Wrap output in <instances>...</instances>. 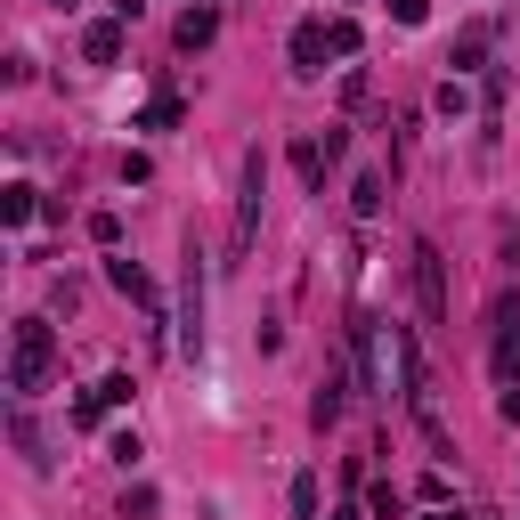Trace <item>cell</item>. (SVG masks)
Instances as JSON below:
<instances>
[{"label": "cell", "instance_id": "obj_1", "mask_svg": "<svg viewBox=\"0 0 520 520\" xmlns=\"http://www.w3.org/2000/svg\"><path fill=\"white\" fill-rule=\"evenodd\" d=\"M49 325L41 317H17V358H9V390H17V407L33 399V390H49Z\"/></svg>", "mask_w": 520, "mask_h": 520}, {"label": "cell", "instance_id": "obj_2", "mask_svg": "<svg viewBox=\"0 0 520 520\" xmlns=\"http://www.w3.org/2000/svg\"><path fill=\"white\" fill-rule=\"evenodd\" d=\"M179 358H204V244L187 236V301H179Z\"/></svg>", "mask_w": 520, "mask_h": 520}, {"label": "cell", "instance_id": "obj_3", "mask_svg": "<svg viewBox=\"0 0 520 520\" xmlns=\"http://www.w3.org/2000/svg\"><path fill=\"white\" fill-rule=\"evenodd\" d=\"M415 293H423V325L447 334V260H439V244H415Z\"/></svg>", "mask_w": 520, "mask_h": 520}, {"label": "cell", "instance_id": "obj_4", "mask_svg": "<svg viewBox=\"0 0 520 520\" xmlns=\"http://www.w3.org/2000/svg\"><path fill=\"white\" fill-rule=\"evenodd\" d=\"M260 195H269V163L252 147L244 155V195H236V252H252V236H260Z\"/></svg>", "mask_w": 520, "mask_h": 520}, {"label": "cell", "instance_id": "obj_5", "mask_svg": "<svg viewBox=\"0 0 520 520\" xmlns=\"http://www.w3.org/2000/svg\"><path fill=\"white\" fill-rule=\"evenodd\" d=\"M325 57H334L325 25H301V33H293V74H301V82H317V74H325Z\"/></svg>", "mask_w": 520, "mask_h": 520}, {"label": "cell", "instance_id": "obj_6", "mask_svg": "<svg viewBox=\"0 0 520 520\" xmlns=\"http://www.w3.org/2000/svg\"><path fill=\"white\" fill-rule=\"evenodd\" d=\"M496 382H504V390L520 382V309H512V301H504V325H496Z\"/></svg>", "mask_w": 520, "mask_h": 520}, {"label": "cell", "instance_id": "obj_7", "mask_svg": "<svg viewBox=\"0 0 520 520\" xmlns=\"http://www.w3.org/2000/svg\"><path fill=\"white\" fill-rule=\"evenodd\" d=\"M293 171L309 187H325V171H334V147H325V130H309V139H293Z\"/></svg>", "mask_w": 520, "mask_h": 520}, {"label": "cell", "instance_id": "obj_8", "mask_svg": "<svg viewBox=\"0 0 520 520\" xmlns=\"http://www.w3.org/2000/svg\"><path fill=\"white\" fill-rule=\"evenodd\" d=\"M399 382H407V399H415V407H431V374H423V350H415V334H399Z\"/></svg>", "mask_w": 520, "mask_h": 520}, {"label": "cell", "instance_id": "obj_9", "mask_svg": "<svg viewBox=\"0 0 520 520\" xmlns=\"http://www.w3.org/2000/svg\"><path fill=\"white\" fill-rule=\"evenodd\" d=\"M106 277H114V293H130V301H139V309H155V285H147V269H130V260H122V252L106 260Z\"/></svg>", "mask_w": 520, "mask_h": 520}, {"label": "cell", "instance_id": "obj_10", "mask_svg": "<svg viewBox=\"0 0 520 520\" xmlns=\"http://www.w3.org/2000/svg\"><path fill=\"white\" fill-rule=\"evenodd\" d=\"M82 57H90V65H114V57H122V25H90V33H82Z\"/></svg>", "mask_w": 520, "mask_h": 520}, {"label": "cell", "instance_id": "obj_11", "mask_svg": "<svg viewBox=\"0 0 520 520\" xmlns=\"http://www.w3.org/2000/svg\"><path fill=\"white\" fill-rule=\"evenodd\" d=\"M212 33H220L212 9H187V17H179V49H212Z\"/></svg>", "mask_w": 520, "mask_h": 520}, {"label": "cell", "instance_id": "obj_12", "mask_svg": "<svg viewBox=\"0 0 520 520\" xmlns=\"http://www.w3.org/2000/svg\"><path fill=\"white\" fill-rule=\"evenodd\" d=\"M334 415H342V382H334V374H325V390H317V399H309V423H317V431H334Z\"/></svg>", "mask_w": 520, "mask_h": 520}, {"label": "cell", "instance_id": "obj_13", "mask_svg": "<svg viewBox=\"0 0 520 520\" xmlns=\"http://www.w3.org/2000/svg\"><path fill=\"white\" fill-rule=\"evenodd\" d=\"M33 212H41V204H33V187H25V179H17L9 195H0V220H9V228H25Z\"/></svg>", "mask_w": 520, "mask_h": 520}, {"label": "cell", "instance_id": "obj_14", "mask_svg": "<svg viewBox=\"0 0 520 520\" xmlns=\"http://www.w3.org/2000/svg\"><path fill=\"white\" fill-rule=\"evenodd\" d=\"M350 204H358V220H374V212H382V171H358V187H350Z\"/></svg>", "mask_w": 520, "mask_h": 520}, {"label": "cell", "instance_id": "obj_15", "mask_svg": "<svg viewBox=\"0 0 520 520\" xmlns=\"http://www.w3.org/2000/svg\"><path fill=\"white\" fill-rule=\"evenodd\" d=\"M366 512H374V520H399L407 504H399V488H390V480H374V488H366Z\"/></svg>", "mask_w": 520, "mask_h": 520}, {"label": "cell", "instance_id": "obj_16", "mask_svg": "<svg viewBox=\"0 0 520 520\" xmlns=\"http://www.w3.org/2000/svg\"><path fill=\"white\" fill-rule=\"evenodd\" d=\"M293 520H317V472H293Z\"/></svg>", "mask_w": 520, "mask_h": 520}, {"label": "cell", "instance_id": "obj_17", "mask_svg": "<svg viewBox=\"0 0 520 520\" xmlns=\"http://www.w3.org/2000/svg\"><path fill=\"white\" fill-rule=\"evenodd\" d=\"M480 57H488V25H472L464 41H455V74H464V65H480Z\"/></svg>", "mask_w": 520, "mask_h": 520}, {"label": "cell", "instance_id": "obj_18", "mask_svg": "<svg viewBox=\"0 0 520 520\" xmlns=\"http://www.w3.org/2000/svg\"><path fill=\"white\" fill-rule=\"evenodd\" d=\"M9 431H17V447H25V455H33V464H49V455H41V431H33V415H25V407H17V415H9Z\"/></svg>", "mask_w": 520, "mask_h": 520}, {"label": "cell", "instance_id": "obj_19", "mask_svg": "<svg viewBox=\"0 0 520 520\" xmlns=\"http://www.w3.org/2000/svg\"><path fill=\"white\" fill-rule=\"evenodd\" d=\"M106 455H114V464L130 472V464H139V455H147V447H139V431H114V439H106Z\"/></svg>", "mask_w": 520, "mask_h": 520}, {"label": "cell", "instance_id": "obj_20", "mask_svg": "<svg viewBox=\"0 0 520 520\" xmlns=\"http://www.w3.org/2000/svg\"><path fill=\"white\" fill-rule=\"evenodd\" d=\"M464 106H472V90H464V82H439V114H447V122H464Z\"/></svg>", "mask_w": 520, "mask_h": 520}, {"label": "cell", "instance_id": "obj_21", "mask_svg": "<svg viewBox=\"0 0 520 520\" xmlns=\"http://www.w3.org/2000/svg\"><path fill=\"white\" fill-rule=\"evenodd\" d=\"M122 520H155V488H122Z\"/></svg>", "mask_w": 520, "mask_h": 520}, {"label": "cell", "instance_id": "obj_22", "mask_svg": "<svg viewBox=\"0 0 520 520\" xmlns=\"http://www.w3.org/2000/svg\"><path fill=\"white\" fill-rule=\"evenodd\" d=\"M325 41H334V57H358V25H350V17L325 25Z\"/></svg>", "mask_w": 520, "mask_h": 520}, {"label": "cell", "instance_id": "obj_23", "mask_svg": "<svg viewBox=\"0 0 520 520\" xmlns=\"http://www.w3.org/2000/svg\"><path fill=\"white\" fill-rule=\"evenodd\" d=\"M98 415H106V399H98V390H82V399H74V423H82V431H98Z\"/></svg>", "mask_w": 520, "mask_h": 520}, {"label": "cell", "instance_id": "obj_24", "mask_svg": "<svg viewBox=\"0 0 520 520\" xmlns=\"http://www.w3.org/2000/svg\"><path fill=\"white\" fill-rule=\"evenodd\" d=\"M147 130H179V98H155L147 106Z\"/></svg>", "mask_w": 520, "mask_h": 520}, {"label": "cell", "instance_id": "obj_25", "mask_svg": "<svg viewBox=\"0 0 520 520\" xmlns=\"http://www.w3.org/2000/svg\"><path fill=\"white\" fill-rule=\"evenodd\" d=\"M390 17H399V25H423V17H431V0H390Z\"/></svg>", "mask_w": 520, "mask_h": 520}, {"label": "cell", "instance_id": "obj_26", "mask_svg": "<svg viewBox=\"0 0 520 520\" xmlns=\"http://www.w3.org/2000/svg\"><path fill=\"white\" fill-rule=\"evenodd\" d=\"M496 415H504V423H520V382H512L504 399H496Z\"/></svg>", "mask_w": 520, "mask_h": 520}, {"label": "cell", "instance_id": "obj_27", "mask_svg": "<svg viewBox=\"0 0 520 520\" xmlns=\"http://www.w3.org/2000/svg\"><path fill=\"white\" fill-rule=\"evenodd\" d=\"M334 520H366V512H358V504H342V512H334Z\"/></svg>", "mask_w": 520, "mask_h": 520}, {"label": "cell", "instance_id": "obj_28", "mask_svg": "<svg viewBox=\"0 0 520 520\" xmlns=\"http://www.w3.org/2000/svg\"><path fill=\"white\" fill-rule=\"evenodd\" d=\"M195 520H220V504H204V512H195Z\"/></svg>", "mask_w": 520, "mask_h": 520}, {"label": "cell", "instance_id": "obj_29", "mask_svg": "<svg viewBox=\"0 0 520 520\" xmlns=\"http://www.w3.org/2000/svg\"><path fill=\"white\" fill-rule=\"evenodd\" d=\"M431 520H455V512H431Z\"/></svg>", "mask_w": 520, "mask_h": 520}]
</instances>
